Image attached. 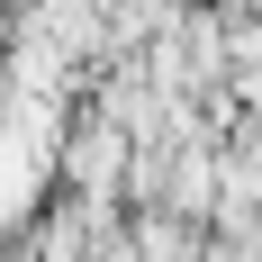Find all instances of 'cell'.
Segmentation results:
<instances>
[{
	"mask_svg": "<svg viewBox=\"0 0 262 262\" xmlns=\"http://www.w3.org/2000/svg\"><path fill=\"white\" fill-rule=\"evenodd\" d=\"M118 172H127V127H108V118H91V127L73 136V190L108 208V190H118Z\"/></svg>",
	"mask_w": 262,
	"mask_h": 262,
	"instance_id": "1",
	"label": "cell"
}]
</instances>
